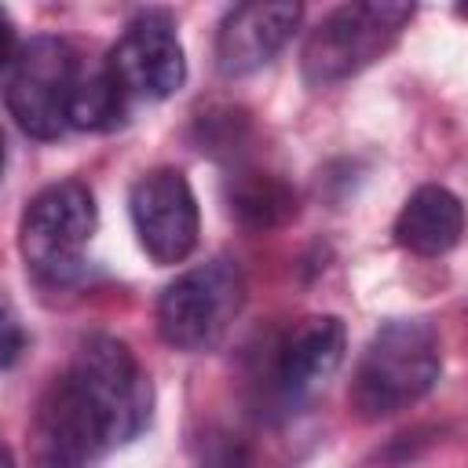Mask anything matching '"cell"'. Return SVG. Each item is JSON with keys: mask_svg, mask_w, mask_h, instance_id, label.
I'll use <instances>...</instances> for the list:
<instances>
[{"mask_svg": "<svg viewBox=\"0 0 468 468\" xmlns=\"http://www.w3.org/2000/svg\"><path fill=\"white\" fill-rule=\"evenodd\" d=\"M150 410L154 388L132 347L110 333H91L33 410V468H91L113 446L132 442L150 424Z\"/></svg>", "mask_w": 468, "mask_h": 468, "instance_id": "6da1fadb", "label": "cell"}, {"mask_svg": "<svg viewBox=\"0 0 468 468\" xmlns=\"http://www.w3.org/2000/svg\"><path fill=\"white\" fill-rule=\"evenodd\" d=\"M442 373V340L424 318H391L384 322L351 377V410L362 420L391 417L420 402Z\"/></svg>", "mask_w": 468, "mask_h": 468, "instance_id": "7a4b0ae2", "label": "cell"}, {"mask_svg": "<svg viewBox=\"0 0 468 468\" xmlns=\"http://www.w3.org/2000/svg\"><path fill=\"white\" fill-rule=\"evenodd\" d=\"M413 7L395 0H355L333 7L311 33L300 55L303 80L314 88L340 84L373 66L410 26Z\"/></svg>", "mask_w": 468, "mask_h": 468, "instance_id": "3957f363", "label": "cell"}, {"mask_svg": "<svg viewBox=\"0 0 468 468\" xmlns=\"http://www.w3.org/2000/svg\"><path fill=\"white\" fill-rule=\"evenodd\" d=\"M99 208L91 190L80 179H62L44 186L22 212L18 249L26 267L51 285H62L80 274L84 249L95 238Z\"/></svg>", "mask_w": 468, "mask_h": 468, "instance_id": "277c9868", "label": "cell"}, {"mask_svg": "<svg viewBox=\"0 0 468 468\" xmlns=\"http://www.w3.org/2000/svg\"><path fill=\"white\" fill-rule=\"evenodd\" d=\"M241 274L230 260H208L183 271L157 300V333L176 351H208L241 311Z\"/></svg>", "mask_w": 468, "mask_h": 468, "instance_id": "5b68a950", "label": "cell"}, {"mask_svg": "<svg viewBox=\"0 0 468 468\" xmlns=\"http://www.w3.org/2000/svg\"><path fill=\"white\" fill-rule=\"evenodd\" d=\"M80 69L77 51L62 37H29L18 44L0 77L4 99L18 128L33 139H58L66 132V102Z\"/></svg>", "mask_w": 468, "mask_h": 468, "instance_id": "8992f818", "label": "cell"}, {"mask_svg": "<svg viewBox=\"0 0 468 468\" xmlns=\"http://www.w3.org/2000/svg\"><path fill=\"white\" fill-rule=\"evenodd\" d=\"M106 69L128 99H168L186 80L176 18L161 7L139 11L106 55Z\"/></svg>", "mask_w": 468, "mask_h": 468, "instance_id": "52a82bcc", "label": "cell"}, {"mask_svg": "<svg viewBox=\"0 0 468 468\" xmlns=\"http://www.w3.org/2000/svg\"><path fill=\"white\" fill-rule=\"evenodd\" d=\"M132 227L139 234L143 252L161 263H183L201 234V212L190 179L179 168H150L135 179L128 197Z\"/></svg>", "mask_w": 468, "mask_h": 468, "instance_id": "ba28073f", "label": "cell"}, {"mask_svg": "<svg viewBox=\"0 0 468 468\" xmlns=\"http://www.w3.org/2000/svg\"><path fill=\"white\" fill-rule=\"evenodd\" d=\"M303 18L300 4L289 0H252L227 11L216 33V66L223 77H249L263 69L296 33Z\"/></svg>", "mask_w": 468, "mask_h": 468, "instance_id": "9c48e42d", "label": "cell"}, {"mask_svg": "<svg viewBox=\"0 0 468 468\" xmlns=\"http://www.w3.org/2000/svg\"><path fill=\"white\" fill-rule=\"evenodd\" d=\"M347 351V329L336 314H311L296 322L271 362V395L282 402H300L318 384H325Z\"/></svg>", "mask_w": 468, "mask_h": 468, "instance_id": "30bf717a", "label": "cell"}, {"mask_svg": "<svg viewBox=\"0 0 468 468\" xmlns=\"http://www.w3.org/2000/svg\"><path fill=\"white\" fill-rule=\"evenodd\" d=\"M461 234H464L461 197L439 183L417 186L395 219V241L413 256H442L461 241Z\"/></svg>", "mask_w": 468, "mask_h": 468, "instance_id": "8fae6325", "label": "cell"}, {"mask_svg": "<svg viewBox=\"0 0 468 468\" xmlns=\"http://www.w3.org/2000/svg\"><path fill=\"white\" fill-rule=\"evenodd\" d=\"M227 205L230 216L249 230L285 227L300 208L296 190L271 172H234L227 183Z\"/></svg>", "mask_w": 468, "mask_h": 468, "instance_id": "7c38bea8", "label": "cell"}, {"mask_svg": "<svg viewBox=\"0 0 468 468\" xmlns=\"http://www.w3.org/2000/svg\"><path fill=\"white\" fill-rule=\"evenodd\" d=\"M124 113H128V95L117 88L106 62L95 69L80 66L69 88V102H66V128L110 132L124 121Z\"/></svg>", "mask_w": 468, "mask_h": 468, "instance_id": "4fadbf2b", "label": "cell"}, {"mask_svg": "<svg viewBox=\"0 0 468 468\" xmlns=\"http://www.w3.org/2000/svg\"><path fill=\"white\" fill-rule=\"evenodd\" d=\"M194 468H256V453L238 431L205 424L194 439Z\"/></svg>", "mask_w": 468, "mask_h": 468, "instance_id": "5bb4252c", "label": "cell"}, {"mask_svg": "<svg viewBox=\"0 0 468 468\" xmlns=\"http://www.w3.org/2000/svg\"><path fill=\"white\" fill-rule=\"evenodd\" d=\"M197 128H201V150H208V154H234L241 146L245 132H249V121H245L241 110L223 106V110L201 113Z\"/></svg>", "mask_w": 468, "mask_h": 468, "instance_id": "9a60e30c", "label": "cell"}, {"mask_svg": "<svg viewBox=\"0 0 468 468\" xmlns=\"http://www.w3.org/2000/svg\"><path fill=\"white\" fill-rule=\"evenodd\" d=\"M22 351H26V333H22L18 318L7 307H0V369L15 366L22 358Z\"/></svg>", "mask_w": 468, "mask_h": 468, "instance_id": "2e32d148", "label": "cell"}, {"mask_svg": "<svg viewBox=\"0 0 468 468\" xmlns=\"http://www.w3.org/2000/svg\"><path fill=\"white\" fill-rule=\"evenodd\" d=\"M15 51H18L15 22H11V15L0 7V77L7 73V66H11V58H15Z\"/></svg>", "mask_w": 468, "mask_h": 468, "instance_id": "e0dca14e", "label": "cell"}, {"mask_svg": "<svg viewBox=\"0 0 468 468\" xmlns=\"http://www.w3.org/2000/svg\"><path fill=\"white\" fill-rule=\"evenodd\" d=\"M0 468H15V457H11V450L4 446V439H0Z\"/></svg>", "mask_w": 468, "mask_h": 468, "instance_id": "ac0fdd59", "label": "cell"}, {"mask_svg": "<svg viewBox=\"0 0 468 468\" xmlns=\"http://www.w3.org/2000/svg\"><path fill=\"white\" fill-rule=\"evenodd\" d=\"M0 176H4V128H0Z\"/></svg>", "mask_w": 468, "mask_h": 468, "instance_id": "d6986e66", "label": "cell"}]
</instances>
